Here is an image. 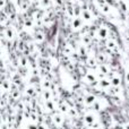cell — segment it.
Returning <instances> with one entry per match:
<instances>
[{
    "mask_svg": "<svg viewBox=\"0 0 129 129\" xmlns=\"http://www.w3.org/2000/svg\"><path fill=\"white\" fill-rule=\"evenodd\" d=\"M82 19H80V17H75L73 19V22H71V25H73V28L74 29H78L82 27Z\"/></svg>",
    "mask_w": 129,
    "mask_h": 129,
    "instance_id": "cell-18",
    "label": "cell"
},
{
    "mask_svg": "<svg viewBox=\"0 0 129 129\" xmlns=\"http://www.w3.org/2000/svg\"><path fill=\"white\" fill-rule=\"evenodd\" d=\"M100 86L102 88H110L112 86L111 80L107 79V78H102V79H100Z\"/></svg>",
    "mask_w": 129,
    "mask_h": 129,
    "instance_id": "cell-20",
    "label": "cell"
},
{
    "mask_svg": "<svg viewBox=\"0 0 129 129\" xmlns=\"http://www.w3.org/2000/svg\"><path fill=\"white\" fill-rule=\"evenodd\" d=\"M26 95H27V96H29L31 99L35 98V96H36V89L34 88L33 86L27 87V88H26Z\"/></svg>",
    "mask_w": 129,
    "mask_h": 129,
    "instance_id": "cell-21",
    "label": "cell"
},
{
    "mask_svg": "<svg viewBox=\"0 0 129 129\" xmlns=\"http://www.w3.org/2000/svg\"><path fill=\"white\" fill-rule=\"evenodd\" d=\"M41 5L47 8V7H49L51 5V2H50V0H41Z\"/></svg>",
    "mask_w": 129,
    "mask_h": 129,
    "instance_id": "cell-37",
    "label": "cell"
},
{
    "mask_svg": "<svg viewBox=\"0 0 129 129\" xmlns=\"http://www.w3.org/2000/svg\"><path fill=\"white\" fill-rule=\"evenodd\" d=\"M39 129H47V127H44L43 125H41V123H39Z\"/></svg>",
    "mask_w": 129,
    "mask_h": 129,
    "instance_id": "cell-41",
    "label": "cell"
},
{
    "mask_svg": "<svg viewBox=\"0 0 129 129\" xmlns=\"http://www.w3.org/2000/svg\"><path fill=\"white\" fill-rule=\"evenodd\" d=\"M59 105V110H60V112H62V113H67V112H69V104L67 103L66 100H60L58 103Z\"/></svg>",
    "mask_w": 129,
    "mask_h": 129,
    "instance_id": "cell-9",
    "label": "cell"
},
{
    "mask_svg": "<svg viewBox=\"0 0 129 129\" xmlns=\"http://www.w3.org/2000/svg\"><path fill=\"white\" fill-rule=\"evenodd\" d=\"M27 64H28V57H26V56H20V57H19V66L27 68Z\"/></svg>",
    "mask_w": 129,
    "mask_h": 129,
    "instance_id": "cell-24",
    "label": "cell"
},
{
    "mask_svg": "<svg viewBox=\"0 0 129 129\" xmlns=\"http://www.w3.org/2000/svg\"><path fill=\"white\" fill-rule=\"evenodd\" d=\"M84 120H85V122H86V125L88 126V127L94 128V129H100V128H99V123H96L95 118H94L93 114L87 113L86 116L84 117Z\"/></svg>",
    "mask_w": 129,
    "mask_h": 129,
    "instance_id": "cell-1",
    "label": "cell"
},
{
    "mask_svg": "<svg viewBox=\"0 0 129 129\" xmlns=\"http://www.w3.org/2000/svg\"><path fill=\"white\" fill-rule=\"evenodd\" d=\"M95 102H96V98L94 94H87V95L85 96V103H86L87 105H93Z\"/></svg>",
    "mask_w": 129,
    "mask_h": 129,
    "instance_id": "cell-16",
    "label": "cell"
},
{
    "mask_svg": "<svg viewBox=\"0 0 129 129\" xmlns=\"http://www.w3.org/2000/svg\"><path fill=\"white\" fill-rule=\"evenodd\" d=\"M98 35L101 40H108V35H110V32L105 27H98Z\"/></svg>",
    "mask_w": 129,
    "mask_h": 129,
    "instance_id": "cell-5",
    "label": "cell"
},
{
    "mask_svg": "<svg viewBox=\"0 0 129 129\" xmlns=\"http://www.w3.org/2000/svg\"><path fill=\"white\" fill-rule=\"evenodd\" d=\"M105 47L111 49L113 52H118V44H117V42L114 40H112V39L105 40Z\"/></svg>",
    "mask_w": 129,
    "mask_h": 129,
    "instance_id": "cell-7",
    "label": "cell"
},
{
    "mask_svg": "<svg viewBox=\"0 0 129 129\" xmlns=\"http://www.w3.org/2000/svg\"><path fill=\"white\" fill-rule=\"evenodd\" d=\"M19 98H20V89L18 88L17 86L13 85V88H11V91H10V100L16 101Z\"/></svg>",
    "mask_w": 129,
    "mask_h": 129,
    "instance_id": "cell-6",
    "label": "cell"
},
{
    "mask_svg": "<svg viewBox=\"0 0 129 129\" xmlns=\"http://www.w3.org/2000/svg\"><path fill=\"white\" fill-rule=\"evenodd\" d=\"M1 34L5 35V38L9 41L13 40V39L15 38V31H14V28L10 26H7V27L2 26V33Z\"/></svg>",
    "mask_w": 129,
    "mask_h": 129,
    "instance_id": "cell-2",
    "label": "cell"
},
{
    "mask_svg": "<svg viewBox=\"0 0 129 129\" xmlns=\"http://www.w3.org/2000/svg\"><path fill=\"white\" fill-rule=\"evenodd\" d=\"M51 98H52L51 89H44V91H43V99H44L45 101H49V100H51Z\"/></svg>",
    "mask_w": 129,
    "mask_h": 129,
    "instance_id": "cell-28",
    "label": "cell"
},
{
    "mask_svg": "<svg viewBox=\"0 0 129 129\" xmlns=\"http://www.w3.org/2000/svg\"><path fill=\"white\" fill-rule=\"evenodd\" d=\"M27 73H28V71H27V68H25V67H20V66L18 67V74H19L22 77H26Z\"/></svg>",
    "mask_w": 129,
    "mask_h": 129,
    "instance_id": "cell-32",
    "label": "cell"
},
{
    "mask_svg": "<svg viewBox=\"0 0 129 129\" xmlns=\"http://www.w3.org/2000/svg\"><path fill=\"white\" fill-rule=\"evenodd\" d=\"M80 129H89L88 126H83V127H80Z\"/></svg>",
    "mask_w": 129,
    "mask_h": 129,
    "instance_id": "cell-43",
    "label": "cell"
},
{
    "mask_svg": "<svg viewBox=\"0 0 129 129\" xmlns=\"http://www.w3.org/2000/svg\"><path fill=\"white\" fill-rule=\"evenodd\" d=\"M71 1H74V2H77V1H78V0H71Z\"/></svg>",
    "mask_w": 129,
    "mask_h": 129,
    "instance_id": "cell-45",
    "label": "cell"
},
{
    "mask_svg": "<svg viewBox=\"0 0 129 129\" xmlns=\"http://www.w3.org/2000/svg\"><path fill=\"white\" fill-rule=\"evenodd\" d=\"M96 58H93V57H88V58L86 59V66L88 67V68H96Z\"/></svg>",
    "mask_w": 129,
    "mask_h": 129,
    "instance_id": "cell-17",
    "label": "cell"
},
{
    "mask_svg": "<svg viewBox=\"0 0 129 129\" xmlns=\"http://www.w3.org/2000/svg\"><path fill=\"white\" fill-rule=\"evenodd\" d=\"M125 129H129V122H126L125 123V127H123Z\"/></svg>",
    "mask_w": 129,
    "mask_h": 129,
    "instance_id": "cell-42",
    "label": "cell"
},
{
    "mask_svg": "<svg viewBox=\"0 0 129 129\" xmlns=\"http://www.w3.org/2000/svg\"><path fill=\"white\" fill-rule=\"evenodd\" d=\"M111 84H112V86L119 87L121 84V79L118 77V76H113V77L111 78Z\"/></svg>",
    "mask_w": 129,
    "mask_h": 129,
    "instance_id": "cell-26",
    "label": "cell"
},
{
    "mask_svg": "<svg viewBox=\"0 0 129 129\" xmlns=\"http://www.w3.org/2000/svg\"><path fill=\"white\" fill-rule=\"evenodd\" d=\"M45 108H47L49 111L54 112V110H56V107H54V102H53V101H51V100L45 101Z\"/></svg>",
    "mask_w": 129,
    "mask_h": 129,
    "instance_id": "cell-25",
    "label": "cell"
},
{
    "mask_svg": "<svg viewBox=\"0 0 129 129\" xmlns=\"http://www.w3.org/2000/svg\"><path fill=\"white\" fill-rule=\"evenodd\" d=\"M82 11H83V9L80 8L78 5H75V6H74V14H75V17H79V16L82 15Z\"/></svg>",
    "mask_w": 129,
    "mask_h": 129,
    "instance_id": "cell-30",
    "label": "cell"
},
{
    "mask_svg": "<svg viewBox=\"0 0 129 129\" xmlns=\"http://www.w3.org/2000/svg\"><path fill=\"white\" fill-rule=\"evenodd\" d=\"M119 92H120V89H119V87H116V86H111L109 88V94L111 96H117L119 94Z\"/></svg>",
    "mask_w": 129,
    "mask_h": 129,
    "instance_id": "cell-27",
    "label": "cell"
},
{
    "mask_svg": "<svg viewBox=\"0 0 129 129\" xmlns=\"http://www.w3.org/2000/svg\"><path fill=\"white\" fill-rule=\"evenodd\" d=\"M56 1H57V5H58V6L64 7V4H66V0H56Z\"/></svg>",
    "mask_w": 129,
    "mask_h": 129,
    "instance_id": "cell-39",
    "label": "cell"
},
{
    "mask_svg": "<svg viewBox=\"0 0 129 129\" xmlns=\"http://www.w3.org/2000/svg\"><path fill=\"white\" fill-rule=\"evenodd\" d=\"M69 114L71 117H74V118H76L77 117V110H76V108H70L69 109Z\"/></svg>",
    "mask_w": 129,
    "mask_h": 129,
    "instance_id": "cell-35",
    "label": "cell"
},
{
    "mask_svg": "<svg viewBox=\"0 0 129 129\" xmlns=\"http://www.w3.org/2000/svg\"><path fill=\"white\" fill-rule=\"evenodd\" d=\"M105 2H107L109 6H113V7H117V4H116V0H105Z\"/></svg>",
    "mask_w": 129,
    "mask_h": 129,
    "instance_id": "cell-38",
    "label": "cell"
},
{
    "mask_svg": "<svg viewBox=\"0 0 129 129\" xmlns=\"http://www.w3.org/2000/svg\"><path fill=\"white\" fill-rule=\"evenodd\" d=\"M13 84L20 89V86L23 85V80H22V76H20L18 73L13 76Z\"/></svg>",
    "mask_w": 129,
    "mask_h": 129,
    "instance_id": "cell-12",
    "label": "cell"
},
{
    "mask_svg": "<svg viewBox=\"0 0 129 129\" xmlns=\"http://www.w3.org/2000/svg\"><path fill=\"white\" fill-rule=\"evenodd\" d=\"M27 128L28 129H39V123L29 122V123H27Z\"/></svg>",
    "mask_w": 129,
    "mask_h": 129,
    "instance_id": "cell-36",
    "label": "cell"
},
{
    "mask_svg": "<svg viewBox=\"0 0 129 129\" xmlns=\"http://www.w3.org/2000/svg\"><path fill=\"white\" fill-rule=\"evenodd\" d=\"M99 7H100V9L103 11L104 14H109L110 13V6L105 2V4H101V5H99Z\"/></svg>",
    "mask_w": 129,
    "mask_h": 129,
    "instance_id": "cell-29",
    "label": "cell"
},
{
    "mask_svg": "<svg viewBox=\"0 0 129 129\" xmlns=\"http://www.w3.org/2000/svg\"><path fill=\"white\" fill-rule=\"evenodd\" d=\"M82 17H83V19L87 20V22H89V20L93 19V16H92L91 11H89L87 8H84V9H83V11H82Z\"/></svg>",
    "mask_w": 129,
    "mask_h": 129,
    "instance_id": "cell-15",
    "label": "cell"
},
{
    "mask_svg": "<svg viewBox=\"0 0 129 129\" xmlns=\"http://www.w3.org/2000/svg\"><path fill=\"white\" fill-rule=\"evenodd\" d=\"M1 88H2V93H7V92L11 91L13 86H11V84H10V82H9V79L1 82Z\"/></svg>",
    "mask_w": 129,
    "mask_h": 129,
    "instance_id": "cell-14",
    "label": "cell"
},
{
    "mask_svg": "<svg viewBox=\"0 0 129 129\" xmlns=\"http://www.w3.org/2000/svg\"><path fill=\"white\" fill-rule=\"evenodd\" d=\"M52 122L57 126H61L63 123V118L60 113H54L52 116Z\"/></svg>",
    "mask_w": 129,
    "mask_h": 129,
    "instance_id": "cell-11",
    "label": "cell"
},
{
    "mask_svg": "<svg viewBox=\"0 0 129 129\" xmlns=\"http://www.w3.org/2000/svg\"><path fill=\"white\" fill-rule=\"evenodd\" d=\"M118 8L121 13H127V5H126L125 0H119L118 1Z\"/></svg>",
    "mask_w": 129,
    "mask_h": 129,
    "instance_id": "cell-23",
    "label": "cell"
},
{
    "mask_svg": "<svg viewBox=\"0 0 129 129\" xmlns=\"http://www.w3.org/2000/svg\"><path fill=\"white\" fill-rule=\"evenodd\" d=\"M92 36L89 35V34H86V35H84L82 38V42L84 45H91L92 44Z\"/></svg>",
    "mask_w": 129,
    "mask_h": 129,
    "instance_id": "cell-22",
    "label": "cell"
},
{
    "mask_svg": "<svg viewBox=\"0 0 129 129\" xmlns=\"http://www.w3.org/2000/svg\"><path fill=\"white\" fill-rule=\"evenodd\" d=\"M92 108H93L95 111H101L102 110V107H101V103L99 102V101H96L95 103H94L93 105H92Z\"/></svg>",
    "mask_w": 129,
    "mask_h": 129,
    "instance_id": "cell-34",
    "label": "cell"
},
{
    "mask_svg": "<svg viewBox=\"0 0 129 129\" xmlns=\"http://www.w3.org/2000/svg\"><path fill=\"white\" fill-rule=\"evenodd\" d=\"M101 117H102V122L104 125V127L107 129H110L112 126V117L110 116L108 112H102L101 113Z\"/></svg>",
    "mask_w": 129,
    "mask_h": 129,
    "instance_id": "cell-3",
    "label": "cell"
},
{
    "mask_svg": "<svg viewBox=\"0 0 129 129\" xmlns=\"http://www.w3.org/2000/svg\"><path fill=\"white\" fill-rule=\"evenodd\" d=\"M85 77H86L87 82L89 83V85H91L92 87H95L96 85H100V82H98V80H96V76L94 75V74H92V73H87Z\"/></svg>",
    "mask_w": 129,
    "mask_h": 129,
    "instance_id": "cell-4",
    "label": "cell"
},
{
    "mask_svg": "<svg viewBox=\"0 0 129 129\" xmlns=\"http://www.w3.org/2000/svg\"><path fill=\"white\" fill-rule=\"evenodd\" d=\"M39 63H40L41 69H45V70L50 71V69H51V67H50V62L44 58V57H41V58L39 59Z\"/></svg>",
    "mask_w": 129,
    "mask_h": 129,
    "instance_id": "cell-10",
    "label": "cell"
},
{
    "mask_svg": "<svg viewBox=\"0 0 129 129\" xmlns=\"http://www.w3.org/2000/svg\"><path fill=\"white\" fill-rule=\"evenodd\" d=\"M33 39H34V41L38 43L43 42V40H44V33H43L42 31H40V29H35L34 34H33Z\"/></svg>",
    "mask_w": 129,
    "mask_h": 129,
    "instance_id": "cell-8",
    "label": "cell"
},
{
    "mask_svg": "<svg viewBox=\"0 0 129 129\" xmlns=\"http://www.w3.org/2000/svg\"><path fill=\"white\" fill-rule=\"evenodd\" d=\"M126 80H127V84H129V71L126 73Z\"/></svg>",
    "mask_w": 129,
    "mask_h": 129,
    "instance_id": "cell-40",
    "label": "cell"
},
{
    "mask_svg": "<svg viewBox=\"0 0 129 129\" xmlns=\"http://www.w3.org/2000/svg\"><path fill=\"white\" fill-rule=\"evenodd\" d=\"M31 1H33V2H34V4H38V2H39V1H40V0H31Z\"/></svg>",
    "mask_w": 129,
    "mask_h": 129,
    "instance_id": "cell-44",
    "label": "cell"
},
{
    "mask_svg": "<svg viewBox=\"0 0 129 129\" xmlns=\"http://www.w3.org/2000/svg\"><path fill=\"white\" fill-rule=\"evenodd\" d=\"M51 85H52V82L49 79H44V82L42 83V86L44 89H50L51 88Z\"/></svg>",
    "mask_w": 129,
    "mask_h": 129,
    "instance_id": "cell-33",
    "label": "cell"
},
{
    "mask_svg": "<svg viewBox=\"0 0 129 129\" xmlns=\"http://www.w3.org/2000/svg\"><path fill=\"white\" fill-rule=\"evenodd\" d=\"M77 52L79 53V56H80V58L82 59H87L88 57H87V49H86V45H79L78 47V50H77Z\"/></svg>",
    "mask_w": 129,
    "mask_h": 129,
    "instance_id": "cell-13",
    "label": "cell"
},
{
    "mask_svg": "<svg viewBox=\"0 0 129 129\" xmlns=\"http://www.w3.org/2000/svg\"><path fill=\"white\" fill-rule=\"evenodd\" d=\"M100 71L102 74H104V75H108V74H109V67H108V64L101 63L100 64Z\"/></svg>",
    "mask_w": 129,
    "mask_h": 129,
    "instance_id": "cell-31",
    "label": "cell"
},
{
    "mask_svg": "<svg viewBox=\"0 0 129 129\" xmlns=\"http://www.w3.org/2000/svg\"><path fill=\"white\" fill-rule=\"evenodd\" d=\"M95 58H96V60L100 62V64L101 63H105V62H107V60H108V56L105 53H103V52H100V53H98Z\"/></svg>",
    "mask_w": 129,
    "mask_h": 129,
    "instance_id": "cell-19",
    "label": "cell"
}]
</instances>
